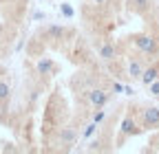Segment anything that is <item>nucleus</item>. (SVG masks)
Segmentation results:
<instances>
[{
	"instance_id": "12",
	"label": "nucleus",
	"mask_w": 159,
	"mask_h": 154,
	"mask_svg": "<svg viewBox=\"0 0 159 154\" xmlns=\"http://www.w3.org/2000/svg\"><path fill=\"white\" fill-rule=\"evenodd\" d=\"M9 92H11V88H9V84H7V82H0V99H2V101H5V99L9 97Z\"/></svg>"
},
{
	"instance_id": "11",
	"label": "nucleus",
	"mask_w": 159,
	"mask_h": 154,
	"mask_svg": "<svg viewBox=\"0 0 159 154\" xmlns=\"http://www.w3.org/2000/svg\"><path fill=\"white\" fill-rule=\"evenodd\" d=\"M49 35H53V37H64V35H66V29H64V27H49Z\"/></svg>"
},
{
	"instance_id": "17",
	"label": "nucleus",
	"mask_w": 159,
	"mask_h": 154,
	"mask_svg": "<svg viewBox=\"0 0 159 154\" xmlns=\"http://www.w3.org/2000/svg\"><path fill=\"white\" fill-rule=\"evenodd\" d=\"M113 90H115V92H124V86H122V84H113Z\"/></svg>"
},
{
	"instance_id": "1",
	"label": "nucleus",
	"mask_w": 159,
	"mask_h": 154,
	"mask_svg": "<svg viewBox=\"0 0 159 154\" xmlns=\"http://www.w3.org/2000/svg\"><path fill=\"white\" fill-rule=\"evenodd\" d=\"M133 44L142 51V53H146V55H157V53H159V42L155 40L152 35H148V33L135 35V37H133Z\"/></svg>"
},
{
	"instance_id": "19",
	"label": "nucleus",
	"mask_w": 159,
	"mask_h": 154,
	"mask_svg": "<svg viewBox=\"0 0 159 154\" xmlns=\"http://www.w3.org/2000/svg\"><path fill=\"white\" fill-rule=\"evenodd\" d=\"M95 2H97V5H102V2H104V0H95Z\"/></svg>"
},
{
	"instance_id": "13",
	"label": "nucleus",
	"mask_w": 159,
	"mask_h": 154,
	"mask_svg": "<svg viewBox=\"0 0 159 154\" xmlns=\"http://www.w3.org/2000/svg\"><path fill=\"white\" fill-rule=\"evenodd\" d=\"M95 130H97V123L93 121V123H89V126H86V130L82 132V137H84V139H89L91 134H95Z\"/></svg>"
},
{
	"instance_id": "18",
	"label": "nucleus",
	"mask_w": 159,
	"mask_h": 154,
	"mask_svg": "<svg viewBox=\"0 0 159 154\" xmlns=\"http://www.w3.org/2000/svg\"><path fill=\"white\" fill-rule=\"evenodd\" d=\"M152 145H155V150L159 152V139H157V141H152Z\"/></svg>"
},
{
	"instance_id": "5",
	"label": "nucleus",
	"mask_w": 159,
	"mask_h": 154,
	"mask_svg": "<svg viewBox=\"0 0 159 154\" xmlns=\"http://www.w3.org/2000/svg\"><path fill=\"white\" fill-rule=\"evenodd\" d=\"M97 53H99V57H102V60H106V62H113L115 57H117V51H115V46H113L111 42H104V44H99Z\"/></svg>"
},
{
	"instance_id": "3",
	"label": "nucleus",
	"mask_w": 159,
	"mask_h": 154,
	"mask_svg": "<svg viewBox=\"0 0 159 154\" xmlns=\"http://www.w3.org/2000/svg\"><path fill=\"white\" fill-rule=\"evenodd\" d=\"M89 101L95 108H104L106 101H108V92L102 90V88H93V90H89Z\"/></svg>"
},
{
	"instance_id": "15",
	"label": "nucleus",
	"mask_w": 159,
	"mask_h": 154,
	"mask_svg": "<svg viewBox=\"0 0 159 154\" xmlns=\"http://www.w3.org/2000/svg\"><path fill=\"white\" fill-rule=\"evenodd\" d=\"M104 117H106V112H104L102 108H99V110L93 114V121H95V123H99V121H104Z\"/></svg>"
},
{
	"instance_id": "20",
	"label": "nucleus",
	"mask_w": 159,
	"mask_h": 154,
	"mask_svg": "<svg viewBox=\"0 0 159 154\" xmlns=\"http://www.w3.org/2000/svg\"><path fill=\"white\" fill-rule=\"evenodd\" d=\"M157 97H159V95H157Z\"/></svg>"
},
{
	"instance_id": "10",
	"label": "nucleus",
	"mask_w": 159,
	"mask_h": 154,
	"mask_svg": "<svg viewBox=\"0 0 159 154\" xmlns=\"http://www.w3.org/2000/svg\"><path fill=\"white\" fill-rule=\"evenodd\" d=\"M148 5H150V0H130V7L135 9V11H146L148 9Z\"/></svg>"
},
{
	"instance_id": "6",
	"label": "nucleus",
	"mask_w": 159,
	"mask_h": 154,
	"mask_svg": "<svg viewBox=\"0 0 159 154\" xmlns=\"http://www.w3.org/2000/svg\"><path fill=\"white\" fill-rule=\"evenodd\" d=\"M60 139H62V143H64L66 148H71V145L75 143V139H77V132L66 126V128H62V132H60Z\"/></svg>"
},
{
	"instance_id": "8",
	"label": "nucleus",
	"mask_w": 159,
	"mask_h": 154,
	"mask_svg": "<svg viewBox=\"0 0 159 154\" xmlns=\"http://www.w3.org/2000/svg\"><path fill=\"white\" fill-rule=\"evenodd\" d=\"M128 75L133 77V79H137V77L142 79V75H144V66L139 64L137 60H130V64H128Z\"/></svg>"
},
{
	"instance_id": "7",
	"label": "nucleus",
	"mask_w": 159,
	"mask_h": 154,
	"mask_svg": "<svg viewBox=\"0 0 159 154\" xmlns=\"http://www.w3.org/2000/svg\"><path fill=\"white\" fill-rule=\"evenodd\" d=\"M159 77V66H150V68H146L144 71V75H142V82L146 84V86H150L155 79Z\"/></svg>"
},
{
	"instance_id": "2",
	"label": "nucleus",
	"mask_w": 159,
	"mask_h": 154,
	"mask_svg": "<svg viewBox=\"0 0 159 154\" xmlns=\"http://www.w3.org/2000/svg\"><path fill=\"white\" fill-rule=\"evenodd\" d=\"M142 126L144 128H159V108H144L142 110Z\"/></svg>"
},
{
	"instance_id": "16",
	"label": "nucleus",
	"mask_w": 159,
	"mask_h": 154,
	"mask_svg": "<svg viewBox=\"0 0 159 154\" xmlns=\"http://www.w3.org/2000/svg\"><path fill=\"white\" fill-rule=\"evenodd\" d=\"M150 92L152 95H159V82H152L150 84Z\"/></svg>"
},
{
	"instance_id": "9",
	"label": "nucleus",
	"mask_w": 159,
	"mask_h": 154,
	"mask_svg": "<svg viewBox=\"0 0 159 154\" xmlns=\"http://www.w3.org/2000/svg\"><path fill=\"white\" fill-rule=\"evenodd\" d=\"M53 71H55V66H53V62L49 60V57H44V60L38 62V73L40 75H51Z\"/></svg>"
},
{
	"instance_id": "4",
	"label": "nucleus",
	"mask_w": 159,
	"mask_h": 154,
	"mask_svg": "<svg viewBox=\"0 0 159 154\" xmlns=\"http://www.w3.org/2000/svg\"><path fill=\"white\" fill-rule=\"evenodd\" d=\"M119 130H122V139L133 137V134H137V132H139L137 121H135L133 114H126V117H124V121H122V126H119Z\"/></svg>"
},
{
	"instance_id": "14",
	"label": "nucleus",
	"mask_w": 159,
	"mask_h": 154,
	"mask_svg": "<svg viewBox=\"0 0 159 154\" xmlns=\"http://www.w3.org/2000/svg\"><path fill=\"white\" fill-rule=\"evenodd\" d=\"M60 11H62V15H66V18H73V7L71 5H62V7H60Z\"/></svg>"
}]
</instances>
